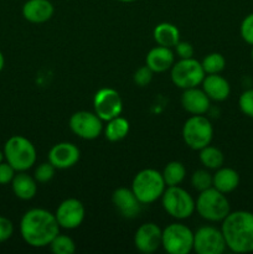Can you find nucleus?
I'll return each instance as SVG.
<instances>
[{
    "label": "nucleus",
    "mask_w": 253,
    "mask_h": 254,
    "mask_svg": "<svg viewBox=\"0 0 253 254\" xmlns=\"http://www.w3.org/2000/svg\"><path fill=\"white\" fill-rule=\"evenodd\" d=\"M5 161L17 171H27L36 163L37 153L34 144L22 135H12L4 145Z\"/></svg>",
    "instance_id": "obj_4"
},
{
    "label": "nucleus",
    "mask_w": 253,
    "mask_h": 254,
    "mask_svg": "<svg viewBox=\"0 0 253 254\" xmlns=\"http://www.w3.org/2000/svg\"><path fill=\"white\" fill-rule=\"evenodd\" d=\"M174 49H175L179 59H191L193 57V52H195L192 45L186 41H179Z\"/></svg>",
    "instance_id": "obj_36"
},
{
    "label": "nucleus",
    "mask_w": 253,
    "mask_h": 254,
    "mask_svg": "<svg viewBox=\"0 0 253 254\" xmlns=\"http://www.w3.org/2000/svg\"><path fill=\"white\" fill-rule=\"evenodd\" d=\"M170 69L171 81L181 89L200 86L206 76L201 62H198L193 57L180 59V61L175 62Z\"/></svg>",
    "instance_id": "obj_9"
},
{
    "label": "nucleus",
    "mask_w": 253,
    "mask_h": 254,
    "mask_svg": "<svg viewBox=\"0 0 253 254\" xmlns=\"http://www.w3.org/2000/svg\"><path fill=\"white\" fill-rule=\"evenodd\" d=\"M129 122L123 117L118 116L107 122L106 128H103L104 135L109 141H119L126 138L129 133Z\"/></svg>",
    "instance_id": "obj_24"
},
{
    "label": "nucleus",
    "mask_w": 253,
    "mask_h": 254,
    "mask_svg": "<svg viewBox=\"0 0 253 254\" xmlns=\"http://www.w3.org/2000/svg\"><path fill=\"white\" fill-rule=\"evenodd\" d=\"M198 151H200L198 158H200L201 164H202L206 169L217 170L221 166H223L225 156H223V153L218 148L212 145H207Z\"/></svg>",
    "instance_id": "obj_25"
},
{
    "label": "nucleus",
    "mask_w": 253,
    "mask_h": 254,
    "mask_svg": "<svg viewBox=\"0 0 253 254\" xmlns=\"http://www.w3.org/2000/svg\"><path fill=\"white\" fill-rule=\"evenodd\" d=\"M213 138V127L203 114L192 116L184 123L183 139L192 150H201L210 145Z\"/></svg>",
    "instance_id": "obj_7"
},
{
    "label": "nucleus",
    "mask_w": 253,
    "mask_h": 254,
    "mask_svg": "<svg viewBox=\"0 0 253 254\" xmlns=\"http://www.w3.org/2000/svg\"><path fill=\"white\" fill-rule=\"evenodd\" d=\"M79 149L73 143L62 141V143L55 144L49 153V161L60 170L69 169L76 165L79 160Z\"/></svg>",
    "instance_id": "obj_15"
},
{
    "label": "nucleus",
    "mask_w": 253,
    "mask_h": 254,
    "mask_svg": "<svg viewBox=\"0 0 253 254\" xmlns=\"http://www.w3.org/2000/svg\"><path fill=\"white\" fill-rule=\"evenodd\" d=\"M240 185V175L232 168L217 169L215 175H212V188L222 193H230L235 191Z\"/></svg>",
    "instance_id": "obj_22"
},
{
    "label": "nucleus",
    "mask_w": 253,
    "mask_h": 254,
    "mask_svg": "<svg viewBox=\"0 0 253 254\" xmlns=\"http://www.w3.org/2000/svg\"><path fill=\"white\" fill-rule=\"evenodd\" d=\"M118 1H121V2H133V1H135V0H118Z\"/></svg>",
    "instance_id": "obj_39"
},
{
    "label": "nucleus",
    "mask_w": 253,
    "mask_h": 254,
    "mask_svg": "<svg viewBox=\"0 0 253 254\" xmlns=\"http://www.w3.org/2000/svg\"><path fill=\"white\" fill-rule=\"evenodd\" d=\"M164 181L166 186H178L184 181L186 176V169L180 161H170L164 168L163 173Z\"/></svg>",
    "instance_id": "obj_26"
},
{
    "label": "nucleus",
    "mask_w": 253,
    "mask_h": 254,
    "mask_svg": "<svg viewBox=\"0 0 253 254\" xmlns=\"http://www.w3.org/2000/svg\"><path fill=\"white\" fill-rule=\"evenodd\" d=\"M201 64H202V68L206 74H215L220 73V72H222L225 69L226 60L218 52H212V54L203 57Z\"/></svg>",
    "instance_id": "obj_27"
},
{
    "label": "nucleus",
    "mask_w": 253,
    "mask_h": 254,
    "mask_svg": "<svg viewBox=\"0 0 253 254\" xmlns=\"http://www.w3.org/2000/svg\"><path fill=\"white\" fill-rule=\"evenodd\" d=\"M94 113L103 122H108L121 116L123 111V101L118 92L113 88H101L93 98Z\"/></svg>",
    "instance_id": "obj_12"
},
{
    "label": "nucleus",
    "mask_w": 253,
    "mask_h": 254,
    "mask_svg": "<svg viewBox=\"0 0 253 254\" xmlns=\"http://www.w3.org/2000/svg\"><path fill=\"white\" fill-rule=\"evenodd\" d=\"M146 66L154 73H163L173 67L175 64V54L171 49L164 46H156L151 49L146 55Z\"/></svg>",
    "instance_id": "obj_19"
},
{
    "label": "nucleus",
    "mask_w": 253,
    "mask_h": 254,
    "mask_svg": "<svg viewBox=\"0 0 253 254\" xmlns=\"http://www.w3.org/2000/svg\"><path fill=\"white\" fill-rule=\"evenodd\" d=\"M112 202L124 218H135L140 213L141 203L131 189H117L112 195Z\"/></svg>",
    "instance_id": "obj_16"
},
{
    "label": "nucleus",
    "mask_w": 253,
    "mask_h": 254,
    "mask_svg": "<svg viewBox=\"0 0 253 254\" xmlns=\"http://www.w3.org/2000/svg\"><path fill=\"white\" fill-rule=\"evenodd\" d=\"M15 174H16V170H15L9 163L2 161V163L0 164V185H7V184H11Z\"/></svg>",
    "instance_id": "obj_35"
},
{
    "label": "nucleus",
    "mask_w": 253,
    "mask_h": 254,
    "mask_svg": "<svg viewBox=\"0 0 253 254\" xmlns=\"http://www.w3.org/2000/svg\"><path fill=\"white\" fill-rule=\"evenodd\" d=\"M55 173H56V168L50 161L49 163H42L35 169L34 178L37 183L45 184L49 183V181H51L54 179Z\"/></svg>",
    "instance_id": "obj_30"
},
{
    "label": "nucleus",
    "mask_w": 253,
    "mask_h": 254,
    "mask_svg": "<svg viewBox=\"0 0 253 254\" xmlns=\"http://www.w3.org/2000/svg\"><path fill=\"white\" fill-rule=\"evenodd\" d=\"M227 248L221 228L202 226L193 232V250L197 254H222Z\"/></svg>",
    "instance_id": "obj_10"
},
{
    "label": "nucleus",
    "mask_w": 253,
    "mask_h": 254,
    "mask_svg": "<svg viewBox=\"0 0 253 254\" xmlns=\"http://www.w3.org/2000/svg\"><path fill=\"white\" fill-rule=\"evenodd\" d=\"M166 184L163 174L154 169H144L134 176L131 181V191L141 205H150L161 198Z\"/></svg>",
    "instance_id": "obj_3"
},
{
    "label": "nucleus",
    "mask_w": 253,
    "mask_h": 254,
    "mask_svg": "<svg viewBox=\"0 0 253 254\" xmlns=\"http://www.w3.org/2000/svg\"><path fill=\"white\" fill-rule=\"evenodd\" d=\"M154 72L149 68L148 66H143L140 68L136 69L133 74V81L136 86L139 87H146L153 79Z\"/></svg>",
    "instance_id": "obj_32"
},
{
    "label": "nucleus",
    "mask_w": 253,
    "mask_h": 254,
    "mask_svg": "<svg viewBox=\"0 0 253 254\" xmlns=\"http://www.w3.org/2000/svg\"><path fill=\"white\" fill-rule=\"evenodd\" d=\"M154 40L159 46L173 49L180 41V31L178 27L170 22H161L156 25L153 32Z\"/></svg>",
    "instance_id": "obj_23"
},
{
    "label": "nucleus",
    "mask_w": 253,
    "mask_h": 254,
    "mask_svg": "<svg viewBox=\"0 0 253 254\" xmlns=\"http://www.w3.org/2000/svg\"><path fill=\"white\" fill-rule=\"evenodd\" d=\"M241 36L248 45L253 46V12L247 15L241 24Z\"/></svg>",
    "instance_id": "obj_33"
},
{
    "label": "nucleus",
    "mask_w": 253,
    "mask_h": 254,
    "mask_svg": "<svg viewBox=\"0 0 253 254\" xmlns=\"http://www.w3.org/2000/svg\"><path fill=\"white\" fill-rule=\"evenodd\" d=\"M163 230L156 223H143L134 235V245L139 252L151 254L161 247Z\"/></svg>",
    "instance_id": "obj_14"
},
{
    "label": "nucleus",
    "mask_w": 253,
    "mask_h": 254,
    "mask_svg": "<svg viewBox=\"0 0 253 254\" xmlns=\"http://www.w3.org/2000/svg\"><path fill=\"white\" fill-rule=\"evenodd\" d=\"M4 66H5V57H4V55H2V52L0 51V72L2 71Z\"/></svg>",
    "instance_id": "obj_37"
},
{
    "label": "nucleus",
    "mask_w": 253,
    "mask_h": 254,
    "mask_svg": "<svg viewBox=\"0 0 253 254\" xmlns=\"http://www.w3.org/2000/svg\"><path fill=\"white\" fill-rule=\"evenodd\" d=\"M196 211L208 222H222L231 212V206L225 193L215 188L201 191L196 200Z\"/></svg>",
    "instance_id": "obj_5"
},
{
    "label": "nucleus",
    "mask_w": 253,
    "mask_h": 254,
    "mask_svg": "<svg viewBox=\"0 0 253 254\" xmlns=\"http://www.w3.org/2000/svg\"><path fill=\"white\" fill-rule=\"evenodd\" d=\"M201 86H202L203 92L207 94V97L211 101H226L231 93L230 83H228L227 79L220 76V73L205 76Z\"/></svg>",
    "instance_id": "obj_20"
},
{
    "label": "nucleus",
    "mask_w": 253,
    "mask_h": 254,
    "mask_svg": "<svg viewBox=\"0 0 253 254\" xmlns=\"http://www.w3.org/2000/svg\"><path fill=\"white\" fill-rule=\"evenodd\" d=\"M251 59H252V61H253V47H252V50H251Z\"/></svg>",
    "instance_id": "obj_40"
},
{
    "label": "nucleus",
    "mask_w": 253,
    "mask_h": 254,
    "mask_svg": "<svg viewBox=\"0 0 253 254\" xmlns=\"http://www.w3.org/2000/svg\"><path fill=\"white\" fill-rule=\"evenodd\" d=\"M60 228L56 216L44 208H31L20 220V235L25 243L34 248L50 246Z\"/></svg>",
    "instance_id": "obj_1"
},
{
    "label": "nucleus",
    "mask_w": 253,
    "mask_h": 254,
    "mask_svg": "<svg viewBox=\"0 0 253 254\" xmlns=\"http://www.w3.org/2000/svg\"><path fill=\"white\" fill-rule=\"evenodd\" d=\"M22 16L32 24H42L49 21L55 12V7L50 0H27L22 5Z\"/></svg>",
    "instance_id": "obj_18"
},
{
    "label": "nucleus",
    "mask_w": 253,
    "mask_h": 254,
    "mask_svg": "<svg viewBox=\"0 0 253 254\" xmlns=\"http://www.w3.org/2000/svg\"><path fill=\"white\" fill-rule=\"evenodd\" d=\"M14 235V225L9 218L0 216V243L6 242Z\"/></svg>",
    "instance_id": "obj_34"
},
{
    "label": "nucleus",
    "mask_w": 253,
    "mask_h": 254,
    "mask_svg": "<svg viewBox=\"0 0 253 254\" xmlns=\"http://www.w3.org/2000/svg\"><path fill=\"white\" fill-rule=\"evenodd\" d=\"M11 189L17 198L29 201L35 197L37 192V181L34 176H30L26 171H17L11 181Z\"/></svg>",
    "instance_id": "obj_21"
},
{
    "label": "nucleus",
    "mask_w": 253,
    "mask_h": 254,
    "mask_svg": "<svg viewBox=\"0 0 253 254\" xmlns=\"http://www.w3.org/2000/svg\"><path fill=\"white\" fill-rule=\"evenodd\" d=\"M50 248L55 254H73L76 252V243L69 236L59 233L50 243Z\"/></svg>",
    "instance_id": "obj_28"
},
{
    "label": "nucleus",
    "mask_w": 253,
    "mask_h": 254,
    "mask_svg": "<svg viewBox=\"0 0 253 254\" xmlns=\"http://www.w3.org/2000/svg\"><path fill=\"white\" fill-rule=\"evenodd\" d=\"M5 160V155H4V150H0V164Z\"/></svg>",
    "instance_id": "obj_38"
},
{
    "label": "nucleus",
    "mask_w": 253,
    "mask_h": 254,
    "mask_svg": "<svg viewBox=\"0 0 253 254\" xmlns=\"http://www.w3.org/2000/svg\"><path fill=\"white\" fill-rule=\"evenodd\" d=\"M238 106L243 114L253 118V89H247L241 94L238 99Z\"/></svg>",
    "instance_id": "obj_31"
},
{
    "label": "nucleus",
    "mask_w": 253,
    "mask_h": 254,
    "mask_svg": "<svg viewBox=\"0 0 253 254\" xmlns=\"http://www.w3.org/2000/svg\"><path fill=\"white\" fill-rule=\"evenodd\" d=\"M221 231L228 250L235 253L253 252V213L250 211L230 212L222 221Z\"/></svg>",
    "instance_id": "obj_2"
},
{
    "label": "nucleus",
    "mask_w": 253,
    "mask_h": 254,
    "mask_svg": "<svg viewBox=\"0 0 253 254\" xmlns=\"http://www.w3.org/2000/svg\"><path fill=\"white\" fill-rule=\"evenodd\" d=\"M191 185L195 190L200 191V192L203 190H207V189L212 188V175L203 169L196 170L191 176Z\"/></svg>",
    "instance_id": "obj_29"
},
{
    "label": "nucleus",
    "mask_w": 253,
    "mask_h": 254,
    "mask_svg": "<svg viewBox=\"0 0 253 254\" xmlns=\"http://www.w3.org/2000/svg\"><path fill=\"white\" fill-rule=\"evenodd\" d=\"M55 216L60 227L64 230H74L84 221L86 208L77 198H66L59 205Z\"/></svg>",
    "instance_id": "obj_13"
},
{
    "label": "nucleus",
    "mask_w": 253,
    "mask_h": 254,
    "mask_svg": "<svg viewBox=\"0 0 253 254\" xmlns=\"http://www.w3.org/2000/svg\"><path fill=\"white\" fill-rule=\"evenodd\" d=\"M210 101L211 99L203 92V89L197 87L184 89L181 96V106L192 116L205 114L210 109Z\"/></svg>",
    "instance_id": "obj_17"
},
{
    "label": "nucleus",
    "mask_w": 253,
    "mask_h": 254,
    "mask_svg": "<svg viewBox=\"0 0 253 254\" xmlns=\"http://www.w3.org/2000/svg\"><path fill=\"white\" fill-rule=\"evenodd\" d=\"M161 205L168 215L176 220H186L195 212L196 202L192 196L180 186H166Z\"/></svg>",
    "instance_id": "obj_6"
},
{
    "label": "nucleus",
    "mask_w": 253,
    "mask_h": 254,
    "mask_svg": "<svg viewBox=\"0 0 253 254\" xmlns=\"http://www.w3.org/2000/svg\"><path fill=\"white\" fill-rule=\"evenodd\" d=\"M161 247L169 254H189L193 250V232L184 223H170L163 230Z\"/></svg>",
    "instance_id": "obj_8"
},
{
    "label": "nucleus",
    "mask_w": 253,
    "mask_h": 254,
    "mask_svg": "<svg viewBox=\"0 0 253 254\" xmlns=\"http://www.w3.org/2000/svg\"><path fill=\"white\" fill-rule=\"evenodd\" d=\"M68 124L72 133L84 140L97 139L103 131V121L94 112H76L71 116Z\"/></svg>",
    "instance_id": "obj_11"
}]
</instances>
